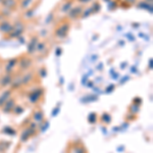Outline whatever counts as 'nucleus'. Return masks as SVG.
I'll return each instance as SVG.
<instances>
[{
	"label": "nucleus",
	"instance_id": "nucleus-1",
	"mask_svg": "<svg viewBox=\"0 0 153 153\" xmlns=\"http://www.w3.org/2000/svg\"><path fill=\"white\" fill-rule=\"evenodd\" d=\"M68 30H70V23H68V22H62L58 27H56L54 35H55L56 38H59V39L65 38V37L68 36Z\"/></svg>",
	"mask_w": 153,
	"mask_h": 153
},
{
	"label": "nucleus",
	"instance_id": "nucleus-2",
	"mask_svg": "<svg viewBox=\"0 0 153 153\" xmlns=\"http://www.w3.org/2000/svg\"><path fill=\"white\" fill-rule=\"evenodd\" d=\"M81 13H82V7L76 6L68 12V16L73 19H76V18H79V16H81Z\"/></svg>",
	"mask_w": 153,
	"mask_h": 153
},
{
	"label": "nucleus",
	"instance_id": "nucleus-3",
	"mask_svg": "<svg viewBox=\"0 0 153 153\" xmlns=\"http://www.w3.org/2000/svg\"><path fill=\"white\" fill-rule=\"evenodd\" d=\"M10 30H12V26L8 22H3L2 24H0V31L4 32V33H8Z\"/></svg>",
	"mask_w": 153,
	"mask_h": 153
},
{
	"label": "nucleus",
	"instance_id": "nucleus-4",
	"mask_svg": "<svg viewBox=\"0 0 153 153\" xmlns=\"http://www.w3.org/2000/svg\"><path fill=\"white\" fill-rule=\"evenodd\" d=\"M19 63H21V66L22 68H28L30 65V63H31V60H30L29 58H25V59H22V60H19Z\"/></svg>",
	"mask_w": 153,
	"mask_h": 153
},
{
	"label": "nucleus",
	"instance_id": "nucleus-5",
	"mask_svg": "<svg viewBox=\"0 0 153 153\" xmlns=\"http://www.w3.org/2000/svg\"><path fill=\"white\" fill-rule=\"evenodd\" d=\"M34 118H36L37 120H42V113L41 112H36L34 114Z\"/></svg>",
	"mask_w": 153,
	"mask_h": 153
}]
</instances>
